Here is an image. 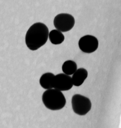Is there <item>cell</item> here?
I'll return each mask as SVG.
<instances>
[{"instance_id":"cell-5","label":"cell","mask_w":121,"mask_h":128,"mask_svg":"<svg viewBox=\"0 0 121 128\" xmlns=\"http://www.w3.org/2000/svg\"><path fill=\"white\" fill-rule=\"evenodd\" d=\"M79 48L86 54H91L95 52L98 46L97 38L92 35H85L80 38L78 42Z\"/></svg>"},{"instance_id":"cell-3","label":"cell","mask_w":121,"mask_h":128,"mask_svg":"<svg viewBox=\"0 0 121 128\" xmlns=\"http://www.w3.org/2000/svg\"><path fill=\"white\" fill-rule=\"evenodd\" d=\"M72 106L75 113L79 116H84L90 110L91 102L88 97L75 94L72 98Z\"/></svg>"},{"instance_id":"cell-2","label":"cell","mask_w":121,"mask_h":128,"mask_svg":"<svg viewBox=\"0 0 121 128\" xmlns=\"http://www.w3.org/2000/svg\"><path fill=\"white\" fill-rule=\"evenodd\" d=\"M43 102L45 106L52 110L62 109L66 104V100L63 93L55 88L49 89L44 92Z\"/></svg>"},{"instance_id":"cell-1","label":"cell","mask_w":121,"mask_h":128,"mask_svg":"<svg viewBox=\"0 0 121 128\" xmlns=\"http://www.w3.org/2000/svg\"><path fill=\"white\" fill-rule=\"evenodd\" d=\"M49 30L45 24L38 22L33 24L25 35V44L32 51L37 50L44 45L49 38Z\"/></svg>"},{"instance_id":"cell-4","label":"cell","mask_w":121,"mask_h":128,"mask_svg":"<svg viewBox=\"0 0 121 128\" xmlns=\"http://www.w3.org/2000/svg\"><path fill=\"white\" fill-rule=\"evenodd\" d=\"M75 24L74 16L68 13H61L56 16L53 24L55 28L61 32H67L71 30Z\"/></svg>"},{"instance_id":"cell-8","label":"cell","mask_w":121,"mask_h":128,"mask_svg":"<svg viewBox=\"0 0 121 128\" xmlns=\"http://www.w3.org/2000/svg\"><path fill=\"white\" fill-rule=\"evenodd\" d=\"M55 76L52 73H46L42 75L40 79V84L42 88L49 90L53 88L52 84Z\"/></svg>"},{"instance_id":"cell-9","label":"cell","mask_w":121,"mask_h":128,"mask_svg":"<svg viewBox=\"0 0 121 128\" xmlns=\"http://www.w3.org/2000/svg\"><path fill=\"white\" fill-rule=\"evenodd\" d=\"M49 38L52 44H59L63 42L64 40V36L60 32L56 29L52 30L49 32Z\"/></svg>"},{"instance_id":"cell-7","label":"cell","mask_w":121,"mask_h":128,"mask_svg":"<svg viewBox=\"0 0 121 128\" xmlns=\"http://www.w3.org/2000/svg\"><path fill=\"white\" fill-rule=\"evenodd\" d=\"M87 77H88V72L85 69L81 68L77 69L73 74L72 77L73 84L75 86L81 85Z\"/></svg>"},{"instance_id":"cell-6","label":"cell","mask_w":121,"mask_h":128,"mask_svg":"<svg viewBox=\"0 0 121 128\" xmlns=\"http://www.w3.org/2000/svg\"><path fill=\"white\" fill-rule=\"evenodd\" d=\"M73 86L72 78L64 73L55 76L52 84L53 88L60 91H68L72 88Z\"/></svg>"},{"instance_id":"cell-10","label":"cell","mask_w":121,"mask_h":128,"mask_svg":"<svg viewBox=\"0 0 121 128\" xmlns=\"http://www.w3.org/2000/svg\"><path fill=\"white\" fill-rule=\"evenodd\" d=\"M77 70V65L75 62L71 60H68L64 62L62 65V71L63 73L71 76Z\"/></svg>"}]
</instances>
